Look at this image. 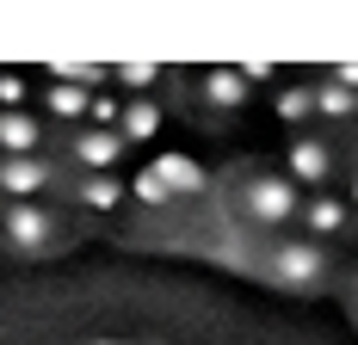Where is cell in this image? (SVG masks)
Returning a JSON list of instances; mask_svg holds the SVG:
<instances>
[{
  "instance_id": "6da1fadb",
  "label": "cell",
  "mask_w": 358,
  "mask_h": 345,
  "mask_svg": "<svg viewBox=\"0 0 358 345\" xmlns=\"http://www.w3.org/2000/svg\"><path fill=\"white\" fill-rule=\"evenodd\" d=\"M241 216L259 222V228H285L290 216H303V198H296V179L290 172H259L241 185Z\"/></svg>"
},
{
  "instance_id": "5b68a950",
  "label": "cell",
  "mask_w": 358,
  "mask_h": 345,
  "mask_svg": "<svg viewBox=\"0 0 358 345\" xmlns=\"http://www.w3.org/2000/svg\"><path fill=\"white\" fill-rule=\"evenodd\" d=\"M69 148H74V161H80L87 172H117V161H124V148H130V142L117 136V130H93V124H87Z\"/></svg>"
},
{
  "instance_id": "8fae6325",
  "label": "cell",
  "mask_w": 358,
  "mask_h": 345,
  "mask_svg": "<svg viewBox=\"0 0 358 345\" xmlns=\"http://www.w3.org/2000/svg\"><path fill=\"white\" fill-rule=\"evenodd\" d=\"M117 136H124V142H155V136H161V105H155V99H130V105H124Z\"/></svg>"
},
{
  "instance_id": "2e32d148",
  "label": "cell",
  "mask_w": 358,
  "mask_h": 345,
  "mask_svg": "<svg viewBox=\"0 0 358 345\" xmlns=\"http://www.w3.org/2000/svg\"><path fill=\"white\" fill-rule=\"evenodd\" d=\"M352 105H358V93H346L340 80L315 87V111H322V117H352Z\"/></svg>"
},
{
  "instance_id": "44dd1931",
  "label": "cell",
  "mask_w": 358,
  "mask_h": 345,
  "mask_svg": "<svg viewBox=\"0 0 358 345\" xmlns=\"http://www.w3.org/2000/svg\"><path fill=\"white\" fill-rule=\"evenodd\" d=\"M241 74H248L253 87H259V80H278V62H266V56H253V62H241Z\"/></svg>"
},
{
  "instance_id": "ffe728a7",
  "label": "cell",
  "mask_w": 358,
  "mask_h": 345,
  "mask_svg": "<svg viewBox=\"0 0 358 345\" xmlns=\"http://www.w3.org/2000/svg\"><path fill=\"white\" fill-rule=\"evenodd\" d=\"M87 117H93V130H117V124H124V105L111 99V93H93V111H87Z\"/></svg>"
},
{
  "instance_id": "ac0fdd59",
  "label": "cell",
  "mask_w": 358,
  "mask_h": 345,
  "mask_svg": "<svg viewBox=\"0 0 358 345\" xmlns=\"http://www.w3.org/2000/svg\"><path fill=\"white\" fill-rule=\"evenodd\" d=\"M111 80H124V87H155V80H161V62H111Z\"/></svg>"
},
{
  "instance_id": "7402d4cb",
  "label": "cell",
  "mask_w": 358,
  "mask_h": 345,
  "mask_svg": "<svg viewBox=\"0 0 358 345\" xmlns=\"http://www.w3.org/2000/svg\"><path fill=\"white\" fill-rule=\"evenodd\" d=\"M327 80H340V87H346V93H358V62H340V68L327 74Z\"/></svg>"
},
{
  "instance_id": "30bf717a",
  "label": "cell",
  "mask_w": 358,
  "mask_h": 345,
  "mask_svg": "<svg viewBox=\"0 0 358 345\" xmlns=\"http://www.w3.org/2000/svg\"><path fill=\"white\" fill-rule=\"evenodd\" d=\"M69 191H74V198H80L87 210H117V204H124V191H130V185H124L117 172H80V179L69 185Z\"/></svg>"
},
{
  "instance_id": "7a4b0ae2",
  "label": "cell",
  "mask_w": 358,
  "mask_h": 345,
  "mask_svg": "<svg viewBox=\"0 0 358 345\" xmlns=\"http://www.w3.org/2000/svg\"><path fill=\"white\" fill-rule=\"evenodd\" d=\"M266 272H272L278 290H315V284L327 277V265H322V247H315V241H296V235H290V241L272 247Z\"/></svg>"
},
{
  "instance_id": "cb8c5ba5",
  "label": "cell",
  "mask_w": 358,
  "mask_h": 345,
  "mask_svg": "<svg viewBox=\"0 0 358 345\" xmlns=\"http://www.w3.org/2000/svg\"><path fill=\"white\" fill-rule=\"evenodd\" d=\"M352 204H358V179H352Z\"/></svg>"
},
{
  "instance_id": "7c38bea8",
  "label": "cell",
  "mask_w": 358,
  "mask_h": 345,
  "mask_svg": "<svg viewBox=\"0 0 358 345\" xmlns=\"http://www.w3.org/2000/svg\"><path fill=\"white\" fill-rule=\"evenodd\" d=\"M303 228H309V235H340V228H346V204L327 198V191H315V198L303 204Z\"/></svg>"
},
{
  "instance_id": "9a60e30c",
  "label": "cell",
  "mask_w": 358,
  "mask_h": 345,
  "mask_svg": "<svg viewBox=\"0 0 358 345\" xmlns=\"http://www.w3.org/2000/svg\"><path fill=\"white\" fill-rule=\"evenodd\" d=\"M130 198H136V204H148V210H167V204H173V191L161 185V172H155V167H143L136 179H130Z\"/></svg>"
},
{
  "instance_id": "4fadbf2b",
  "label": "cell",
  "mask_w": 358,
  "mask_h": 345,
  "mask_svg": "<svg viewBox=\"0 0 358 345\" xmlns=\"http://www.w3.org/2000/svg\"><path fill=\"white\" fill-rule=\"evenodd\" d=\"M43 105H50V117H62V124H80V117L93 111V93H87V87H62V80H56V87L43 93Z\"/></svg>"
},
{
  "instance_id": "3957f363",
  "label": "cell",
  "mask_w": 358,
  "mask_h": 345,
  "mask_svg": "<svg viewBox=\"0 0 358 345\" xmlns=\"http://www.w3.org/2000/svg\"><path fill=\"white\" fill-rule=\"evenodd\" d=\"M0 235L19 247V253H43V247H56L62 222H56L43 204H6V216H0Z\"/></svg>"
},
{
  "instance_id": "5bb4252c",
  "label": "cell",
  "mask_w": 358,
  "mask_h": 345,
  "mask_svg": "<svg viewBox=\"0 0 358 345\" xmlns=\"http://www.w3.org/2000/svg\"><path fill=\"white\" fill-rule=\"evenodd\" d=\"M50 74H56L62 87H87V93L111 80V68H106V62H74V56H56V62H50Z\"/></svg>"
},
{
  "instance_id": "ba28073f",
  "label": "cell",
  "mask_w": 358,
  "mask_h": 345,
  "mask_svg": "<svg viewBox=\"0 0 358 345\" xmlns=\"http://www.w3.org/2000/svg\"><path fill=\"white\" fill-rule=\"evenodd\" d=\"M285 167H290V179L296 185H327V142L322 136H296L290 142V154H285Z\"/></svg>"
},
{
  "instance_id": "484cf974",
  "label": "cell",
  "mask_w": 358,
  "mask_h": 345,
  "mask_svg": "<svg viewBox=\"0 0 358 345\" xmlns=\"http://www.w3.org/2000/svg\"><path fill=\"white\" fill-rule=\"evenodd\" d=\"M352 314H358V302H352Z\"/></svg>"
},
{
  "instance_id": "603a6c76",
  "label": "cell",
  "mask_w": 358,
  "mask_h": 345,
  "mask_svg": "<svg viewBox=\"0 0 358 345\" xmlns=\"http://www.w3.org/2000/svg\"><path fill=\"white\" fill-rule=\"evenodd\" d=\"M93 345H124V339H93Z\"/></svg>"
},
{
  "instance_id": "d4e9b609",
  "label": "cell",
  "mask_w": 358,
  "mask_h": 345,
  "mask_svg": "<svg viewBox=\"0 0 358 345\" xmlns=\"http://www.w3.org/2000/svg\"><path fill=\"white\" fill-rule=\"evenodd\" d=\"M352 154H358V142H352Z\"/></svg>"
},
{
  "instance_id": "277c9868",
  "label": "cell",
  "mask_w": 358,
  "mask_h": 345,
  "mask_svg": "<svg viewBox=\"0 0 358 345\" xmlns=\"http://www.w3.org/2000/svg\"><path fill=\"white\" fill-rule=\"evenodd\" d=\"M56 185V167L50 161H0V191H6V204H31L37 191H50Z\"/></svg>"
},
{
  "instance_id": "e0dca14e",
  "label": "cell",
  "mask_w": 358,
  "mask_h": 345,
  "mask_svg": "<svg viewBox=\"0 0 358 345\" xmlns=\"http://www.w3.org/2000/svg\"><path fill=\"white\" fill-rule=\"evenodd\" d=\"M309 111H315V87H285V93H278V117H285V124L309 117Z\"/></svg>"
},
{
  "instance_id": "d6986e66",
  "label": "cell",
  "mask_w": 358,
  "mask_h": 345,
  "mask_svg": "<svg viewBox=\"0 0 358 345\" xmlns=\"http://www.w3.org/2000/svg\"><path fill=\"white\" fill-rule=\"evenodd\" d=\"M25 93H31V87H25V74H19V68H0V111H19Z\"/></svg>"
},
{
  "instance_id": "8992f818",
  "label": "cell",
  "mask_w": 358,
  "mask_h": 345,
  "mask_svg": "<svg viewBox=\"0 0 358 345\" xmlns=\"http://www.w3.org/2000/svg\"><path fill=\"white\" fill-rule=\"evenodd\" d=\"M198 93H204V105H216V111H235V105H248L253 80L241 68H204L198 74Z\"/></svg>"
},
{
  "instance_id": "9c48e42d",
  "label": "cell",
  "mask_w": 358,
  "mask_h": 345,
  "mask_svg": "<svg viewBox=\"0 0 358 345\" xmlns=\"http://www.w3.org/2000/svg\"><path fill=\"white\" fill-rule=\"evenodd\" d=\"M37 142H43V130L25 111H0V154L6 161H37Z\"/></svg>"
},
{
  "instance_id": "52a82bcc",
  "label": "cell",
  "mask_w": 358,
  "mask_h": 345,
  "mask_svg": "<svg viewBox=\"0 0 358 345\" xmlns=\"http://www.w3.org/2000/svg\"><path fill=\"white\" fill-rule=\"evenodd\" d=\"M148 167L161 172V185H167L173 198H198V191H210V172L198 167L192 154H161V161H148Z\"/></svg>"
}]
</instances>
